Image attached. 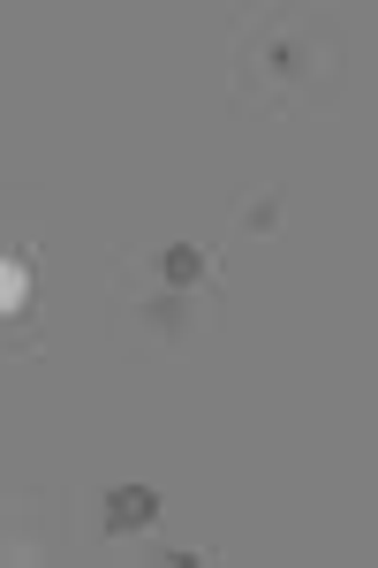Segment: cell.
<instances>
[{"label": "cell", "instance_id": "obj_3", "mask_svg": "<svg viewBox=\"0 0 378 568\" xmlns=\"http://www.w3.org/2000/svg\"><path fill=\"white\" fill-rule=\"evenodd\" d=\"M0 304H8V311L23 304V265H16V258H0Z\"/></svg>", "mask_w": 378, "mask_h": 568}, {"label": "cell", "instance_id": "obj_1", "mask_svg": "<svg viewBox=\"0 0 378 568\" xmlns=\"http://www.w3.org/2000/svg\"><path fill=\"white\" fill-rule=\"evenodd\" d=\"M160 516V500L144 493V485H122V493H106V530H152Z\"/></svg>", "mask_w": 378, "mask_h": 568}, {"label": "cell", "instance_id": "obj_2", "mask_svg": "<svg viewBox=\"0 0 378 568\" xmlns=\"http://www.w3.org/2000/svg\"><path fill=\"white\" fill-rule=\"evenodd\" d=\"M160 273L182 288V281H205V258H197V251H167V258H160Z\"/></svg>", "mask_w": 378, "mask_h": 568}]
</instances>
